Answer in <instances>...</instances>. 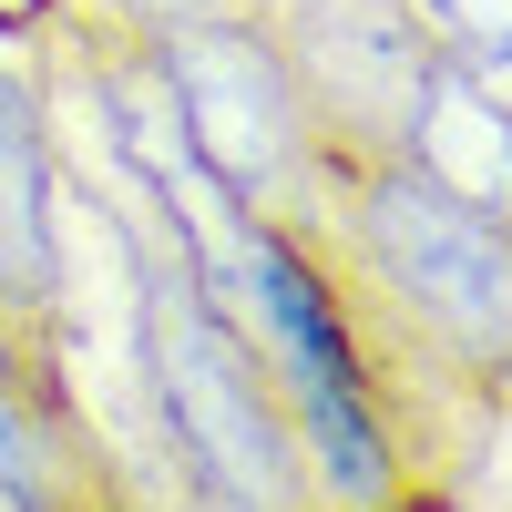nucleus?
Masks as SVG:
<instances>
[{
	"mask_svg": "<svg viewBox=\"0 0 512 512\" xmlns=\"http://www.w3.org/2000/svg\"><path fill=\"white\" fill-rule=\"evenodd\" d=\"M256 359H267L297 461H308L318 512H431L420 502V451L400 431V400L379 379V338L359 318L349 277L297 216H246L236 236V308Z\"/></svg>",
	"mask_w": 512,
	"mask_h": 512,
	"instance_id": "f03ea898",
	"label": "nucleus"
},
{
	"mask_svg": "<svg viewBox=\"0 0 512 512\" xmlns=\"http://www.w3.org/2000/svg\"><path fill=\"white\" fill-rule=\"evenodd\" d=\"M103 21H123V31H185V21H216V11H256V0H93Z\"/></svg>",
	"mask_w": 512,
	"mask_h": 512,
	"instance_id": "0eeeda50",
	"label": "nucleus"
},
{
	"mask_svg": "<svg viewBox=\"0 0 512 512\" xmlns=\"http://www.w3.org/2000/svg\"><path fill=\"white\" fill-rule=\"evenodd\" d=\"M328 154H400L431 103L441 41L410 0H256Z\"/></svg>",
	"mask_w": 512,
	"mask_h": 512,
	"instance_id": "20e7f679",
	"label": "nucleus"
},
{
	"mask_svg": "<svg viewBox=\"0 0 512 512\" xmlns=\"http://www.w3.org/2000/svg\"><path fill=\"white\" fill-rule=\"evenodd\" d=\"M0 512H113L103 502V461L62 451V390H52V349H31L0 308Z\"/></svg>",
	"mask_w": 512,
	"mask_h": 512,
	"instance_id": "423d86ee",
	"label": "nucleus"
},
{
	"mask_svg": "<svg viewBox=\"0 0 512 512\" xmlns=\"http://www.w3.org/2000/svg\"><path fill=\"white\" fill-rule=\"evenodd\" d=\"M297 226L390 318V338L472 379L482 400H512V205L420 154H328Z\"/></svg>",
	"mask_w": 512,
	"mask_h": 512,
	"instance_id": "f257e3e1",
	"label": "nucleus"
},
{
	"mask_svg": "<svg viewBox=\"0 0 512 512\" xmlns=\"http://www.w3.org/2000/svg\"><path fill=\"white\" fill-rule=\"evenodd\" d=\"M134 359H144V410L164 431V461L226 512H318L308 461H297L287 400L256 338L195 287L185 236H154L134 267Z\"/></svg>",
	"mask_w": 512,
	"mask_h": 512,
	"instance_id": "7ed1b4c3",
	"label": "nucleus"
},
{
	"mask_svg": "<svg viewBox=\"0 0 512 512\" xmlns=\"http://www.w3.org/2000/svg\"><path fill=\"white\" fill-rule=\"evenodd\" d=\"M0 308L31 349L62 318V113L31 62H0Z\"/></svg>",
	"mask_w": 512,
	"mask_h": 512,
	"instance_id": "39448f33",
	"label": "nucleus"
}]
</instances>
